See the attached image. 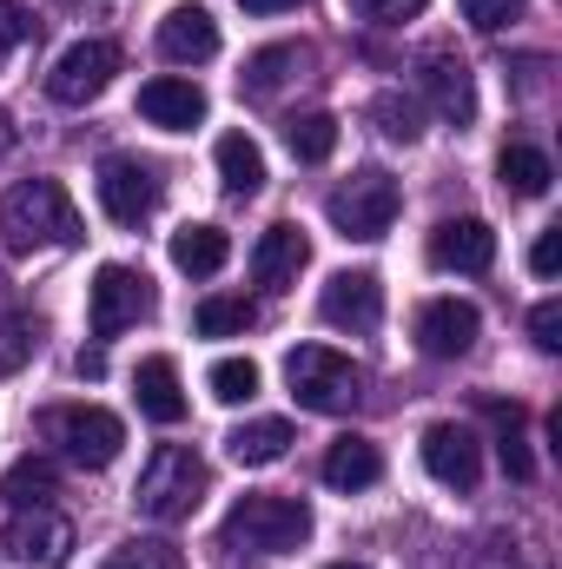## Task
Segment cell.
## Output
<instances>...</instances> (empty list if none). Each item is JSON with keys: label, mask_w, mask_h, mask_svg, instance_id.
I'll return each instance as SVG.
<instances>
[{"label": "cell", "mask_w": 562, "mask_h": 569, "mask_svg": "<svg viewBox=\"0 0 562 569\" xmlns=\"http://www.w3.org/2000/svg\"><path fill=\"white\" fill-rule=\"evenodd\" d=\"M93 186H100V206H107L113 226H145L159 212V172L133 152H107Z\"/></svg>", "instance_id": "cell-9"}, {"label": "cell", "mask_w": 562, "mask_h": 569, "mask_svg": "<svg viewBox=\"0 0 562 569\" xmlns=\"http://www.w3.org/2000/svg\"><path fill=\"white\" fill-rule=\"evenodd\" d=\"M100 569H185V557L172 543H120Z\"/></svg>", "instance_id": "cell-32"}, {"label": "cell", "mask_w": 562, "mask_h": 569, "mask_svg": "<svg viewBox=\"0 0 562 569\" xmlns=\"http://www.w3.org/2000/svg\"><path fill=\"white\" fill-rule=\"evenodd\" d=\"M430 266L436 272H490L496 266V232L483 226V219H443L436 232H430Z\"/></svg>", "instance_id": "cell-15"}, {"label": "cell", "mask_w": 562, "mask_h": 569, "mask_svg": "<svg viewBox=\"0 0 562 569\" xmlns=\"http://www.w3.org/2000/svg\"><path fill=\"white\" fill-rule=\"evenodd\" d=\"M496 179H503V192H516V199H543L550 179H556V166H550L543 146H503V152H496Z\"/></svg>", "instance_id": "cell-23"}, {"label": "cell", "mask_w": 562, "mask_h": 569, "mask_svg": "<svg viewBox=\"0 0 562 569\" xmlns=\"http://www.w3.org/2000/svg\"><path fill=\"white\" fill-rule=\"evenodd\" d=\"M476 331H483V318H476L470 298H430L418 311V351L423 358H463L476 345Z\"/></svg>", "instance_id": "cell-14"}, {"label": "cell", "mask_w": 562, "mask_h": 569, "mask_svg": "<svg viewBox=\"0 0 562 569\" xmlns=\"http://www.w3.org/2000/svg\"><path fill=\"white\" fill-rule=\"evenodd\" d=\"M284 385H291V398L304 405V411H318V418H331V411H351L358 405V365L344 358V351H331V345H298L291 358H284Z\"/></svg>", "instance_id": "cell-5"}, {"label": "cell", "mask_w": 562, "mask_h": 569, "mask_svg": "<svg viewBox=\"0 0 562 569\" xmlns=\"http://www.w3.org/2000/svg\"><path fill=\"white\" fill-rule=\"evenodd\" d=\"M304 67V47H291V40H279V47H259L252 60H245V73H239V87L252 93V100H272L284 80Z\"/></svg>", "instance_id": "cell-25"}, {"label": "cell", "mask_w": 562, "mask_h": 569, "mask_svg": "<svg viewBox=\"0 0 562 569\" xmlns=\"http://www.w3.org/2000/svg\"><path fill=\"white\" fill-rule=\"evenodd\" d=\"M205 385H212L219 405H252V398H259V365H252V358H219V365L205 371Z\"/></svg>", "instance_id": "cell-30"}, {"label": "cell", "mask_w": 562, "mask_h": 569, "mask_svg": "<svg viewBox=\"0 0 562 569\" xmlns=\"http://www.w3.org/2000/svg\"><path fill=\"white\" fill-rule=\"evenodd\" d=\"M490 418H496V457H503V470L516 477V483H530V443H523V411L516 405H490Z\"/></svg>", "instance_id": "cell-29"}, {"label": "cell", "mask_w": 562, "mask_h": 569, "mask_svg": "<svg viewBox=\"0 0 562 569\" xmlns=\"http://www.w3.org/2000/svg\"><path fill=\"white\" fill-rule=\"evenodd\" d=\"M530 338H536V351H550V358L562 351V305L556 298H543V305L530 311Z\"/></svg>", "instance_id": "cell-35"}, {"label": "cell", "mask_w": 562, "mask_h": 569, "mask_svg": "<svg viewBox=\"0 0 562 569\" xmlns=\"http://www.w3.org/2000/svg\"><path fill=\"white\" fill-rule=\"evenodd\" d=\"M245 13H284V7H304V0H239Z\"/></svg>", "instance_id": "cell-38"}, {"label": "cell", "mask_w": 562, "mask_h": 569, "mask_svg": "<svg viewBox=\"0 0 562 569\" xmlns=\"http://www.w3.org/2000/svg\"><path fill=\"white\" fill-rule=\"evenodd\" d=\"M378 477H384V450L371 437H338L324 450V483L331 490H371Z\"/></svg>", "instance_id": "cell-19"}, {"label": "cell", "mask_w": 562, "mask_h": 569, "mask_svg": "<svg viewBox=\"0 0 562 569\" xmlns=\"http://www.w3.org/2000/svg\"><path fill=\"white\" fill-rule=\"evenodd\" d=\"M358 13H371V20H404V13H418L423 0H351Z\"/></svg>", "instance_id": "cell-37"}, {"label": "cell", "mask_w": 562, "mask_h": 569, "mask_svg": "<svg viewBox=\"0 0 562 569\" xmlns=\"http://www.w3.org/2000/svg\"><path fill=\"white\" fill-rule=\"evenodd\" d=\"M304 259H311V239H304L298 226H272V232H259V246H252V279L265 284V291H284V284H298Z\"/></svg>", "instance_id": "cell-18"}, {"label": "cell", "mask_w": 562, "mask_h": 569, "mask_svg": "<svg viewBox=\"0 0 562 569\" xmlns=\"http://www.w3.org/2000/svg\"><path fill=\"white\" fill-rule=\"evenodd\" d=\"M113 73H120V47H113V40H73V47L53 60V73H47V100L87 107V100H100V93L113 87Z\"/></svg>", "instance_id": "cell-8"}, {"label": "cell", "mask_w": 562, "mask_h": 569, "mask_svg": "<svg viewBox=\"0 0 562 569\" xmlns=\"http://www.w3.org/2000/svg\"><path fill=\"white\" fill-rule=\"evenodd\" d=\"M456 7H463V20H470L476 33H496V27L523 20V0H456Z\"/></svg>", "instance_id": "cell-33"}, {"label": "cell", "mask_w": 562, "mask_h": 569, "mask_svg": "<svg viewBox=\"0 0 562 569\" xmlns=\"http://www.w3.org/2000/svg\"><path fill=\"white\" fill-rule=\"evenodd\" d=\"M556 266H562V226H550V232L530 246V272H536V279H556Z\"/></svg>", "instance_id": "cell-36"}, {"label": "cell", "mask_w": 562, "mask_h": 569, "mask_svg": "<svg viewBox=\"0 0 562 569\" xmlns=\"http://www.w3.org/2000/svg\"><path fill=\"white\" fill-rule=\"evenodd\" d=\"M284 146H291V159L324 166V159L338 152V120H331V113H291V120H284Z\"/></svg>", "instance_id": "cell-27"}, {"label": "cell", "mask_w": 562, "mask_h": 569, "mask_svg": "<svg viewBox=\"0 0 562 569\" xmlns=\"http://www.w3.org/2000/svg\"><path fill=\"white\" fill-rule=\"evenodd\" d=\"M7 557L27 569H67L73 563V523L60 517V510H47V503H33V510H13V523H7Z\"/></svg>", "instance_id": "cell-10"}, {"label": "cell", "mask_w": 562, "mask_h": 569, "mask_svg": "<svg viewBox=\"0 0 562 569\" xmlns=\"http://www.w3.org/2000/svg\"><path fill=\"white\" fill-rule=\"evenodd\" d=\"M27 331H33V325H27L20 311H0V371H20V358H27V345H33Z\"/></svg>", "instance_id": "cell-34"}, {"label": "cell", "mask_w": 562, "mask_h": 569, "mask_svg": "<svg viewBox=\"0 0 562 569\" xmlns=\"http://www.w3.org/2000/svg\"><path fill=\"white\" fill-rule=\"evenodd\" d=\"M225 259H232V239H225L219 226H179V232H172V266H179L185 279H212Z\"/></svg>", "instance_id": "cell-21"}, {"label": "cell", "mask_w": 562, "mask_h": 569, "mask_svg": "<svg viewBox=\"0 0 562 569\" xmlns=\"http://www.w3.org/2000/svg\"><path fill=\"white\" fill-rule=\"evenodd\" d=\"M324 569H364V563H324Z\"/></svg>", "instance_id": "cell-40"}, {"label": "cell", "mask_w": 562, "mask_h": 569, "mask_svg": "<svg viewBox=\"0 0 562 569\" xmlns=\"http://www.w3.org/2000/svg\"><path fill=\"white\" fill-rule=\"evenodd\" d=\"M205 490H212L205 457H199L192 443H159V450L145 457L133 503H140V517H152V523H185Z\"/></svg>", "instance_id": "cell-2"}, {"label": "cell", "mask_w": 562, "mask_h": 569, "mask_svg": "<svg viewBox=\"0 0 562 569\" xmlns=\"http://www.w3.org/2000/svg\"><path fill=\"white\" fill-rule=\"evenodd\" d=\"M159 53L172 67H205L219 53V20L199 7V0H179L165 20H159Z\"/></svg>", "instance_id": "cell-16"}, {"label": "cell", "mask_w": 562, "mask_h": 569, "mask_svg": "<svg viewBox=\"0 0 562 569\" xmlns=\"http://www.w3.org/2000/svg\"><path fill=\"white\" fill-rule=\"evenodd\" d=\"M212 159H219V179H225L232 199H252L265 186V152H259L252 133H225V140L212 146Z\"/></svg>", "instance_id": "cell-22"}, {"label": "cell", "mask_w": 562, "mask_h": 569, "mask_svg": "<svg viewBox=\"0 0 562 569\" xmlns=\"http://www.w3.org/2000/svg\"><path fill=\"white\" fill-rule=\"evenodd\" d=\"M418 73H423V93H430L436 120H450V127H470V120H476V87H470V67H463L450 47H423V53H418Z\"/></svg>", "instance_id": "cell-13"}, {"label": "cell", "mask_w": 562, "mask_h": 569, "mask_svg": "<svg viewBox=\"0 0 562 569\" xmlns=\"http://www.w3.org/2000/svg\"><path fill=\"white\" fill-rule=\"evenodd\" d=\"M133 398L152 425H179L185 418V391H179V365L172 358H145L133 371Z\"/></svg>", "instance_id": "cell-20"}, {"label": "cell", "mask_w": 562, "mask_h": 569, "mask_svg": "<svg viewBox=\"0 0 562 569\" xmlns=\"http://www.w3.org/2000/svg\"><path fill=\"white\" fill-rule=\"evenodd\" d=\"M371 120H378V133H384V140H398V146H411L423 133L418 100H404V93H378V100H371Z\"/></svg>", "instance_id": "cell-31"}, {"label": "cell", "mask_w": 562, "mask_h": 569, "mask_svg": "<svg viewBox=\"0 0 562 569\" xmlns=\"http://www.w3.org/2000/svg\"><path fill=\"white\" fill-rule=\"evenodd\" d=\"M418 450H423V470H430L443 490H476V477H483V443H476L470 425H430Z\"/></svg>", "instance_id": "cell-12"}, {"label": "cell", "mask_w": 562, "mask_h": 569, "mask_svg": "<svg viewBox=\"0 0 562 569\" xmlns=\"http://www.w3.org/2000/svg\"><path fill=\"white\" fill-rule=\"evenodd\" d=\"M225 543L232 550H259V557H284L311 543V503L304 497H239L225 517Z\"/></svg>", "instance_id": "cell-3"}, {"label": "cell", "mask_w": 562, "mask_h": 569, "mask_svg": "<svg viewBox=\"0 0 562 569\" xmlns=\"http://www.w3.org/2000/svg\"><path fill=\"white\" fill-rule=\"evenodd\" d=\"M67 7H80V0H67Z\"/></svg>", "instance_id": "cell-41"}, {"label": "cell", "mask_w": 562, "mask_h": 569, "mask_svg": "<svg viewBox=\"0 0 562 569\" xmlns=\"http://www.w3.org/2000/svg\"><path fill=\"white\" fill-rule=\"evenodd\" d=\"M0 232L7 252H47V246H80V212L60 179H20L0 199Z\"/></svg>", "instance_id": "cell-1"}, {"label": "cell", "mask_w": 562, "mask_h": 569, "mask_svg": "<svg viewBox=\"0 0 562 569\" xmlns=\"http://www.w3.org/2000/svg\"><path fill=\"white\" fill-rule=\"evenodd\" d=\"M398 206H404V192H398V179L384 172V166H364V172H351L331 199H324V219L344 232V239H358V246H371V239H384L391 232V219H398Z\"/></svg>", "instance_id": "cell-4"}, {"label": "cell", "mask_w": 562, "mask_h": 569, "mask_svg": "<svg viewBox=\"0 0 562 569\" xmlns=\"http://www.w3.org/2000/svg\"><path fill=\"white\" fill-rule=\"evenodd\" d=\"M318 318L338 331H378L384 325V284L378 272H331L318 291Z\"/></svg>", "instance_id": "cell-11"}, {"label": "cell", "mask_w": 562, "mask_h": 569, "mask_svg": "<svg viewBox=\"0 0 562 569\" xmlns=\"http://www.w3.org/2000/svg\"><path fill=\"white\" fill-rule=\"evenodd\" d=\"M7 146H13V120H7V113H0V152H7Z\"/></svg>", "instance_id": "cell-39"}, {"label": "cell", "mask_w": 562, "mask_h": 569, "mask_svg": "<svg viewBox=\"0 0 562 569\" xmlns=\"http://www.w3.org/2000/svg\"><path fill=\"white\" fill-rule=\"evenodd\" d=\"M47 437L60 443L67 463L107 470V463L120 457V443H127V425H120L113 411H100V405H60V411H47Z\"/></svg>", "instance_id": "cell-6"}, {"label": "cell", "mask_w": 562, "mask_h": 569, "mask_svg": "<svg viewBox=\"0 0 562 569\" xmlns=\"http://www.w3.org/2000/svg\"><path fill=\"white\" fill-rule=\"evenodd\" d=\"M225 450H232L245 470H265V463H279L284 450H291V425H284V418H252V425H239L225 437Z\"/></svg>", "instance_id": "cell-24"}, {"label": "cell", "mask_w": 562, "mask_h": 569, "mask_svg": "<svg viewBox=\"0 0 562 569\" xmlns=\"http://www.w3.org/2000/svg\"><path fill=\"white\" fill-rule=\"evenodd\" d=\"M192 325H199V338H245L259 325V305L252 298H205L192 311Z\"/></svg>", "instance_id": "cell-28"}, {"label": "cell", "mask_w": 562, "mask_h": 569, "mask_svg": "<svg viewBox=\"0 0 562 569\" xmlns=\"http://www.w3.org/2000/svg\"><path fill=\"white\" fill-rule=\"evenodd\" d=\"M60 490V470L47 463V457H20L7 477H0V497L13 503V510H33V503H47Z\"/></svg>", "instance_id": "cell-26"}, {"label": "cell", "mask_w": 562, "mask_h": 569, "mask_svg": "<svg viewBox=\"0 0 562 569\" xmlns=\"http://www.w3.org/2000/svg\"><path fill=\"white\" fill-rule=\"evenodd\" d=\"M140 113H145V127H159V133H192L205 120V93L192 80H179V73H159V80L140 87Z\"/></svg>", "instance_id": "cell-17"}, {"label": "cell", "mask_w": 562, "mask_h": 569, "mask_svg": "<svg viewBox=\"0 0 562 569\" xmlns=\"http://www.w3.org/2000/svg\"><path fill=\"white\" fill-rule=\"evenodd\" d=\"M145 311H152L145 272H133V266H100V272H93V284H87V325H93V338L133 331Z\"/></svg>", "instance_id": "cell-7"}]
</instances>
